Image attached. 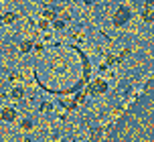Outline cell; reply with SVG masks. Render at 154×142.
I'll return each instance as SVG.
<instances>
[{
  "label": "cell",
  "instance_id": "6da1fadb",
  "mask_svg": "<svg viewBox=\"0 0 154 142\" xmlns=\"http://www.w3.org/2000/svg\"><path fill=\"white\" fill-rule=\"evenodd\" d=\"M20 95H23L20 89H14V91H12V97H20Z\"/></svg>",
  "mask_w": 154,
  "mask_h": 142
}]
</instances>
